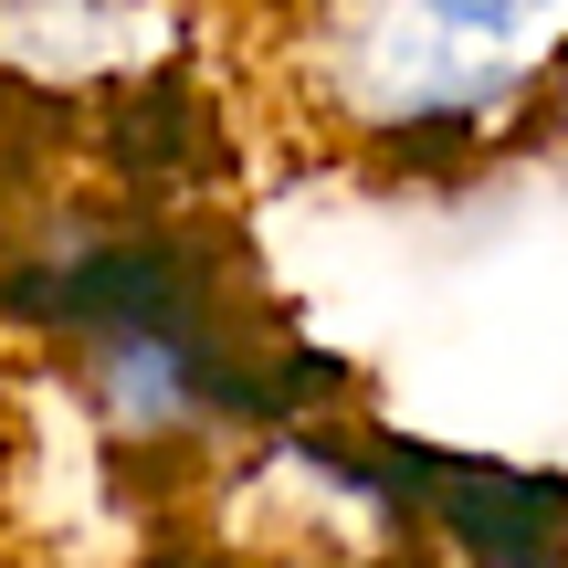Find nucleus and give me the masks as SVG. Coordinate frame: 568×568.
I'll list each match as a JSON object with an SVG mask.
<instances>
[{"label": "nucleus", "mask_w": 568, "mask_h": 568, "mask_svg": "<svg viewBox=\"0 0 568 568\" xmlns=\"http://www.w3.org/2000/svg\"><path fill=\"white\" fill-rule=\"evenodd\" d=\"M368 495L389 516H422L464 568H568V485L516 464H474V453H422L368 432Z\"/></svg>", "instance_id": "obj_2"}, {"label": "nucleus", "mask_w": 568, "mask_h": 568, "mask_svg": "<svg viewBox=\"0 0 568 568\" xmlns=\"http://www.w3.org/2000/svg\"><path fill=\"white\" fill-rule=\"evenodd\" d=\"M274 95L326 169L474 180L558 116L568 0H274Z\"/></svg>", "instance_id": "obj_1"}]
</instances>
